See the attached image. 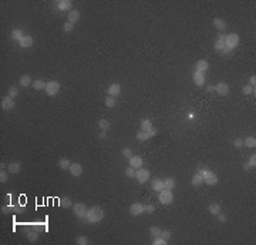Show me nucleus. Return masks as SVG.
Instances as JSON below:
<instances>
[{
	"label": "nucleus",
	"mask_w": 256,
	"mask_h": 245,
	"mask_svg": "<svg viewBox=\"0 0 256 245\" xmlns=\"http://www.w3.org/2000/svg\"><path fill=\"white\" fill-rule=\"evenodd\" d=\"M208 68H209V63L206 60H198L196 61V72H201V73H206Z\"/></svg>",
	"instance_id": "17"
},
{
	"label": "nucleus",
	"mask_w": 256,
	"mask_h": 245,
	"mask_svg": "<svg viewBox=\"0 0 256 245\" xmlns=\"http://www.w3.org/2000/svg\"><path fill=\"white\" fill-rule=\"evenodd\" d=\"M161 231L158 226H151V230H149V234H151L152 238H158V237H161Z\"/></svg>",
	"instance_id": "41"
},
{
	"label": "nucleus",
	"mask_w": 256,
	"mask_h": 245,
	"mask_svg": "<svg viewBox=\"0 0 256 245\" xmlns=\"http://www.w3.org/2000/svg\"><path fill=\"white\" fill-rule=\"evenodd\" d=\"M31 230H33V228H31ZM29 231H30V228H29L27 225H24V226H23V232H26V234H27Z\"/></svg>",
	"instance_id": "59"
},
{
	"label": "nucleus",
	"mask_w": 256,
	"mask_h": 245,
	"mask_svg": "<svg viewBox=\"0 0 256 245\" xmlns=\"http://www.w3.org/2000/svg\"><path fill=\"white\" fill-rule=\"evenodd\" d=\"M243 170H245V171H250V170H252V167H250V165L246 162V164L243 165Z\"/></svg>",
	"instance_id": "57"
},
{
	"label": "nucleus",
	"mask_w": 256,
	"mask_h": 245,
	"mask_svg": "<svg viewBox=\"0 0 256 245\" xmlns=\"http://www.w3.org/2000/svg\"><path fill=\"white\" fill-rule=\"evenodd\" d=\"M215 91L219 96H226L229 93V86L226 83H219L215 86Z\"/></svg>",
	"instance_id": "16"
},
{
	"label": "nucleus",
	"mask_w": 256,
	"mask_h": 245,
	"mask_svg": "<svg viewBox=\"0 0 256 245\" xmlns=\"http://www.w3.org/2000/svg\"><path fill=\"white\" fill-rule=\"evenodd\" d=\"M216 217H218L219 222H226V215H225V214H222V212H219V214L216 215Z\"/></svg>",
	"instance_id": "54"
},
{
	"label": "nucleus",
	"mask_w": 256,
	"mask_h": 245,
	"mask_svg": "<svg viewBox=\"0 0 256 245\" xmlns=\"http://www.w3.org/2000/svg\"><path fill=\"white\" fill-rule=\"evenodd\" d=\"M142 164H144V160H142V157H139V155H133V157H130V165H131L133 168L138 170V168L142 167Z\"/></svg>",
	"instance_id": "13"
},
{
	"label": "nucleus",
	"mask_w": 256,
	"mask_h": 245,
	"mask_svg": "<svg viewBox=\"0 0 256 245\" xmlns=\"http://www.w3.org/2000/svg\"><path fill=\"white\" fill-rule=\"evenodd\" d=\"M7 96L12 97V99H16V97L19 96V88H17V87H14V86H12L9 88V91H7Z\"/></svg>",
	"instance_id": "38"
},
{
	"label": "nucleus",
	"mask_w": 256,
	"mask_h": 245,
	"mask_svg": "<svg viewBox=\"0 0 256 245\" xmlns=\"http://www.w3.org/2000/svg\"><path fill=\"white\" fill-rule=\"evenodd\" d=\"M31 228L36 231H39V232H44L46 231V225L41 222H36V224H31Z\"/></svg>",
	"instance_id": "39"
},
{
	"label": "nucleus",
	"mask_w": 256,
	"mask_h": 245,
	"mask_svg": "<svg viewBox=\"0 0 256 245\" xmlns=\"http://www.w3.org/2000/svg\"><path fill=\"white\" fill-rule=\"evenodd\" d=\"M70 165H71L70 160L65 158V157L59 161V168H60V170H68V168H70Z\"/></svg>",
	"instance_id": "33"
},
{
	"label": "nucleus",
	"mask_w": 256,
	"mask_h": 245,
	"mask_svg": "<svg viewBox=\"0 0 256 245\" xmlns=\"http://www.w3.org/2000/svg\"><path fill=\"white\" fill-rule=\"evenodd\" d=\"M248 164H249L252 168H255V167H256V155H255V154L250 155V157H249V161H248Z\"/></svg>",
	"instance_id": "51"
},
{
	"label": "nucleus",
	"mask_w": 256,
	"mask_h": 245,
	"mask_svg": "<svg viewBox=\"0 0 256 245\" xmlns=\"http://www.w3.org/2000/svg\"><path fill=\"white\" fill-rule=\"evenodd\" d=\"M135 173H137V170L135 168H133L131 165L128 168H125V175L128 178H135Z\"/></svg>",
	"instance_id": "42"
},
{
	"label": "nucleus",
	"mask_w": 256,
	"mask_h": 245,
	"mask_svg": "<svg viewBox=\"0 0 256 245\" xmlns=\"http://www.w3.org/2000/svg\"><path fill=\"white\" fill-rule=\"evenodd\" d=\"M39 231H36V230H30L27 234H26V238L29 239L30 242H37V239H39Z\"/></svg>",
	"instance_id": "22"
},
{
	"label": "nucleus",
	"mask_w": 256,
	"mask_h": 245,
	"mask_svg": "<svg viewBox=\"0 0 256 245\" xmlns=\"http://www.w3.org/2000/svg\"><path fill=\"white\" fill-rule=\"evenodd\" d=\"M161 237H162L164 239H167V241H170V238H171V231H168V230H164V231H161Z\"/></svg>",
	"instance_id": "50"
},
{
	"label": "nucleus",
	"mask_w": 256,
	"mask_h": 245,
	"mask_svg": "<svg viewBox=\"0 0 256 245\" xmlns=\"http://www.w3.org/2000/svg\"><path fill=\"white\" fill-rule=\"evenodd\" d=\"M191 184H192L194 187H199L201 184H204V177H202V175H201L199 173H196V174L194 175V177H192Z\"/></svg>",
	"instance_id": "23"
},
{
	"label": "nucleus",
	"mask_w": 256,
	"mask_h": 245,
	"mask_svg": "<svg viewBox=\"0 0 256 245\" xmlns=\"http://www.w3.org/2000/svg\"><path fill=\"white\" fill-rule=\"evenodd\" d=\"M46 81H43V80H36V81H33V88L34 90H37V91H40V90H44L46 88Z\"/></svg>",
	"instance_id": "27"
},
{
	"label": "nucleus",
	"mask_w": 256,
	"mask_h": 245,
	"mask_svg": "<svg viewBox=\"0 0 256 245\" xmlns=\"http://www.w3.org/2000/svg\"><path fill=\"white\" fill-rule=\"evenodd\" d=\"M44 91H46V94H47V96H50V97L56 96V94L60 91V83H59V81H54V80L49 81V83L46 84Z\"/></svg>",
	"instance_id": "4"
},
{
	"label": "nucleus",
	"mask_w": 256,
	"mask_h": 245,
	"mask_svg": "<svg viewBox=\"0 0 256 245\" xmlns=\"http://www.w3.org/2000/svg\"><path fill=\"white\" fill-rule=\"evenodd\" d=\"M23 210H24V207H23V205H20V204L13 205V212H14V214H22Z\"/></svg>",
	"instance_id": "46"
},
{
	"label": "nucleus",
	"mask_w": 256,
	"mask_h": 245,
	"mask_svg": "<svg viewBox=\"0 0 256 245\" xmlns=\"http://www.w3.org/2000/svg\"><path fill=\"white\" fill-rule=\"evenodd\" d=\"M232 51H233V50H231V49H229V47H223V50H222V51H221V53H222L223 54V56H231V54H232Z\"/></svg>",
	"instance_id": "52"
},
{
	"label": "nucleus",
	"mask_w": 256,
	"mask_h": 245,
	"mask_svg": "<svg viewBox=\"0 0 256 245\" xmlns=\"http://www.w3.org/2000/svg\"><path fill=\"white\" fill-rule=\"evenodd\" d=\"M68 171L71 173V175H74V177H80L81 174H83V165L78 164V162H71Z\"/></svg>",
	"instance_id": "11"
},
{
	"label": "nucleus",
	"mask_w": 256,
	"mask_h": 245,
	"mask_svg": "<svg viewBox=\"0 0 256 245\" xmlns=\"http://www.w3.org/2000/svg\"><path fill=\"white\" fill-rule=\"evenodd\" d=\"M19 83H20V86H22V87H29V86H31V84H33V81H31L30 76L26 74V76H22V77H20Z\"/></svg>",
	"instance_id": "26"
},
{
	"label": "nucleus",
	"mask_w": 256,
	"mask_h": 245,
	"mask_svg": "<svg viewBox=\"0 0 256 245\" xmlns=\"http://www.w3.org/2000/svg\"><path fill=\"white\" fill-rule=\"evenodd\" d=\"M225 40H226V34H219L218 39H216L215 44H213V47H215L216 51H222L223 47H225Z\"/></svg>",
	"instance_id": "14"
},
{
	"label": "nucleus",
	"mask_w": 256,
	"mask_h": 245,
	"mask_svg": "<svg viewBox=\"0 0 256 245\" xmlns=\"http://www.w3.org/2000/svg\"><path fill=\"white\" fill-rule=\"evenodd\" d=\"M63 30H64L65 33H71V31L74 30V24L71 22H65L64 26H63Z\"/></svg>",
	"instance_id": "43"
},
{
	"label": "nucleus",
	"mask_w": 256,
	"mask_h": 245,
	"mask_svg": "<svg viewBox=\"0 0 256 245\" xmlns=\"http://www.w3.org/2000/svg\"><path fill=\"white\" fill-rule=\"evenodd\" d=\"M13 211V205H7V207H2V212L3 214H7V212Z\"/></svg>",
	"instance_id": "53"
},
{
	"label": "nucleus",
	"mask_w": 256,
	"mask_h": 245,
	"mask_svg": "<svg viewBox=\"0 0 256 245\" xmlns=\"http://www.w3.org/2000/svg\"><path fill=\"white\" fill-rule=\"evenodd\" d=\"M57 9L60 10V12H71L73 10V3H71L70 0H60V2H57Z\"/></svg>",
	"instance_id": "8"
},
{
	"label": "nucleus",
	"mask_w": 256,
	"mask_h": 245,
	"mask_svg": "<svg viewBox=\"0 0 256 245\" xmlns=\"http://www.w3.org/2000/svg\"><path fill=\"white\" fill-rule=\"evenodd\" d=\"M175 185H176V183H175L174 178L168 177V178L164 180V189H170V191H172V189L175 188Z\"/></svg>",
	"instance_id": "21"
},
{
	"label": "nucleus",
	"mask_w": 256,
	"mask_h": 245,
	"mask_svg": "<svg viewBox=\"0 0 256 245\" xmlns=\"http://www.w3.org/2000/svg\"><path fill=\"white\" fill-rule=\"evenodd\" d=\"M141 128H142V131L151 130V128H152L151 120H149V118H142V120H141Z\"/></svg>",
	"instance_id": "28"
},
{
	"label": "nucleus",
	"mask_w": 256,
	"mask_h": 245,
	"mask_svg": "<svg viewBox=\"0 0 256 245\" xmlns=\"http://www.w3.org/2000/svg\"><path fill=\"white\" fill-rule=\"evenodd\" d=\"M158 201L164 205H170L174 201V194L170 189H162L158 192Z\"/></svg>",
	"instance_id": "3"
},
{
	"label": "nucleus",
	"mask_w": 256,
	"mask_h": 245,
	"mask_svg": "<svg viewBox=\"0 0 256 245\" xmlns=\"http://www.w3.org/2000/svg\"><path fill=\"white\" fill-rule=\"evenodd\" d=\"M213 90H215V86H208V87H206V91H208V93H211V91H213Z\"/></svg>",
	"instance_id": "58"
},
{
	"label": "nucleus",
	"mask_w": 256,
	"mask_h": 245,
	"mask_svg": "<svg viewBox=\"0 0 256 245\" xmlns=\"http://www.w3.org/2000/svg\"><path fill=\"white\" fill-rule=\"evenodd\" d=\"M0 106H2V109L3 110H12L14 109L16 106V103H14V99H12V97H4L3 100H2V103H0Z\"/></svg>",
	"instance_id": "12"
},
{
	"label": "nucleus",
	"mask_w": 256,
	"mask_h": 245,
	"mask_svg": "<svg viewBox=\"0 0 256 245\" xmlns=\"http://www.w3.org/2000/svg\"><path fill=\"white\" fill-rule=\"evenodd\" d=\"M19 44H20V47H22V49H29V47L33 46V37L26 34L24 37H23L22 40L19 41Z\"/></svg>",
	"instance_id": "18"
},
{
	"label": "nucleus",
	"mask_w": 256,
	"mask_h": 245,
	"mask_svg": "<svg viewBox=\"0 0 256 245\" xmlns=\"http://www.w3.org/2000/svg\"><path fill=\"white\" fill-rule=\"evenodd\" d=\"M149 138H151V136H149L147 131L141 130V131L137 133V140H138V141H147V140H149Z\"/></svg>",
	"instance_id": "34"
},
{
	"label": "nucleus",
	"mask_w": 256,
	"mask_h": 245,
	"mask_svg": "<svg viewBox=\"0 0 256 245\" xmlns=\"http://www.w3.org/2000/svg\"><path fill=\"white\" fill-rule=\"evenodd\" d=\"M198 173L204 177V183H206L208 185H216L218 184V175H216L213 171L208 170V168H199V171Z\"/></svg>",
	"instance_id": "2"
},
{
	"label": "nucleus",
	"mask_w": 256,
	"mask_h": 245,
	"mask_svg": "<svg viewBox=\"0 0 256 245\" xmlns=\"http://www.w3.org/2000/svg\"><path fill=\"white\" fill-rule=\"evenodd\" d=\"M76 242H77L78 245H88L90 244L88 238H87V237H84V235H78L77 238H76Z\"/></svg>",
	"instance_id": "40"
},
{
	"label": "nucleus",
	"mask_w": 256,
	"mask_h": 245,
	"mask_svg": "<svg viewBox=\"0 0 256 245\" xmlns=\"http://www.w3.org/2000/svg\"><path fill=\"white\" fill-rule=\"evenodd\" d=\"M23 37H24V33H23V30H20V29H14V30L12 31V39L13 40L20 41Z\"/></svg>",
	"instance_id": "24"
},
{
	"label": "nucleus",
	"mask_w": 256,
	"mask_h": 245,
	"mask_svg": "<svg viewBox=\"0 0 256 245\" xmlns=\"http://www.w3.org/2000/svg\"><path fill=\"white\" fill-rule=\"evenodd\" d=\"M108 91V96H111V97H117L118 94L121 93V86L118 83H112L111 86L107 88Z\"/></svg>",
	"instance_id": "15"
},
{
	"label": "nucleus",
	"mask_w": 256,
	"mask_h": 245,
	"mask_svg": "<svg viewBox=\"0 0 256 245\" xmlns=\"http://www.w3.org/2000/svg\"><path fill=\"white\" fill-rule=\"evenodd\" d=\"M155 211V207L152 204H147L144 205V212H147V214H152V212Z\"/></svg>",
	"instance_id": "45"
},
{
	"label": "nucleus",
	"mask_w": 256,
	"mask_h": 245,
	"mask_svg": "<svg viewBox=\"0 0 256 245\" xmlns=\"http://www.w3.org/2000/svg\"><path fill=\"white\" fill-rule=\"evenodd\" d=\"M168 241L167 239H164L162 237H158V238H154V241H152V245H167Z\"/></svg>",
	"instance_id": "44"
},
{
	"label": "nucleus",
	"mask_w": 256,
	"mask_h": 245,
	"mask_svg": "<svg viewBox=\"0 0 256 245\" xmlns=\"http://www.w3.org/2000/svg\"><path fill=\"white\" fill-rule=\"evenodd\" d=\"M7 181V173L4 170H0V183L4 184Z\"/></svg>",
	"instance_id": "49"
},
{
	"label": "nucleus",
	"mask_w": 256,
	"mask_h": 245,
	"mask_svg": "<svg viewBox=\"0 0 256 245\" xmlns=\"http://www.w3.org/2000/svg\"><path fill=\"white\" fill-rule=\"evenodd\" d=\"M98 127L101 131H107L108 128H110V123H108L105 118H101V120L98 121Z\"/></svg>",
	"instance_id": "37"
},
{
	"label": "nucleus",
	"mask_w": 256,
	"mask_h": 245,
	"mask_svg": "<svg viewBox=\"0 0 256 245\" xmlns=\"http://www.w3.org/2000/svg\"><path fill=\"white\" fill-rule=\"evenodd\" d=\"M20 170H22V165H20V162H12V164L9 165V173H12V174H17V173H20Z\"/></svg>",
	"instance_id": "30"
},
{
	"label": "nucleus",
	"mask_w": 256,
	"mask_h": 245,
	"mask_svg": "<svg viewBox=\"0 0 256 245\" xmlns=\"http://www.w3.org/2000/svg\"><path fill=\"white\" fill-rule=\"evenodd\" d=\"M213 26H215V29L219 31H223L226 29V23L223 22L222 19H213Z\"/></svg>",
	"instance_id": "25"
},
{
	"label": "nucleus",
	"mask_w": 256,
	"mask_h": 245,
	"mask_svg": "<svg viewBox=\"0 0 256 245\" xmlns=\"http://www.w3.org/2000/svg\"><path fill=\"white\" fill-rule=\"evenodd\" d=\"M242 146H243V140H242V138L233 140V147H235V148H242Z\"/></svg>",
	"instance_id": "48"
},
{
	"label": "nucleus",
	"mask_w": 256,
	"mask_h": 245,
	"mask_svg": "<svg viewBox=\"0 0 256 245\" xmlns=\"http://www.w3.org/2000/svg\"><path fill=\"white\" fill-rule=\"evenodd\" d=\"M142 212H144V205H142L141 202H134V204L131 205L130 214L133 215V217H138V215H141Z\"/></svg>",
	"instance_id": "10"
},
{
	"label": "nucleus",
	"mask_w": 256,
	"mask_h": 245,
	"mask_svg": "<svg viewBox=\"0 0 256 245\" xmlns=\"http://www.w3.org/2000/svg\"><path fill=\"white\" fill-rule=\"evenodd\" d=\"M192 80H194L195 86H198V87H202V86H204V84H205V74H204V73L196 72V70H195V72H194V74H192Z\"/></svg>",
	"instance_id": "9"
},
{
	"label": "nucleus",
	"mask_w": 256,
	"mask_h": 245,
	"mask_svg": "<svg viewBox=\"0 0 256 245\" xmlns=\"http://www.w3.org/2000/svg\"><path fill=\"white\" fill-rule=\"evenodd\" d=\"M242 93L246 94V96H249V94H253V96H255L256 91H255V87H252V86H249V84H246V86L242 87Z\"/></svg>",
	"instance_id": "36"
},
{
	"label": "nucleus",
	"mask_w": 256,
	"mask_h": 245,
	"mask_svg": "<svg viewBox=\"0 0 256 245\" xmlns=\"http://www.w3.org/2000/svg\"><path fill=\"white\" fill-rule=\"evenodd\" d=\"M147 133H148L149 136L152 137V136H155V134H157V128H154V127H152L151 130H148V131H147Z\"/></svg>",
	"instance_id": "56"
},
{
	"label": "nucleus",
	"mask_w": 256,
	"mask_h": 245,
	"mask_svg": "<svg viewBox=\"0 0 256 245\" xmlns=\"http://www.w3.org/2000/svg\"><path fill=\"white\" fill-rule=\"evenodd\" d=\"M105 212L102 211L100 207H97V205H94V207L88 208L87 210V215H86V221L90 224H98L100 221H102V218H104Z\"/></svg>",
	"instance_id": "1"
},
{
	"label": "nucleus",
	"mask_w": 256,
	"mask_h": 245,
	"mask_svg": "<svg viewBox=\"0 0 256 245\" xmlns=\"http://www.w3.org/2000/svg\"><path fill=\"white\" fill-rule=\"evenodd\" d=\"M73 211H74V215L80 220H86V215H87V207L83 204V202H77L74 204L73 207Z\"/></svg>",
	"instance_id": "5"
},
{
	"label": "nucleus",
	"mask_w": 256,
	"mask_h": 245,
	"mask_svg": "<svg viewBox=\"0 0 256 245\" xmlns=\"http://www.w3.org/2000/svg\"><path fill=\"white\" fill-rule=\"evenodd\" d=\"M105 137H107L105 131H101V133H100V138H105Z\"/></svg>",
	"instance_id": "60"
},
{
	"label": "nucleus",
	"mask_w": 256,
	"mask_h": 245,
	"mask_svg": "<svg viewBox=\"0 0 256 245\" xmlns=\"http://www.w3.org/2000/svg\"><path fill=\"white\" fill-rule=\"evenodd\" d=\"M121 154H123V157H125V158H130V157H133V151H131L130 148H123Z\"/></svg>",
	"instance_id": "47"
},
{
	"label": "nucleus",
	"mask_w": 256,
	"mask_h": 245,
	"mask_svg": "<svg viewBox=\"0 0 256 245\" xmlns=\"http://www.w3.org/2000/svg\"><path fill=\"white\" fill-rule=\"evenodd\" d=\"M238 44H239V36H238L236 33L226 34V40H225V46L226 47H229L231 50H233Z\"/></svg>",
	"instance_id": "6"
},
{
	"label": "nucleus",
	"mask_w": 256,
	"mask_h": 245,
	"mask_svg": "<svg viewBox=\"0 0 256 245\" xmlns=\"http://www.w3.org/2000/svg\"><path fill=\"white\" fill-rule=\"evenodd\" d=\"M135 178L139 184H144L149 180V171L147 168H138L135 173Z\"/></svg>",
	"instance_id": "7"
},
{
	"label": "nucleus",
	"mask_w": 256,
	"mask_h": 245,
	"mask_svg": "<svg viewBox=\"0 0 256 245\" xmlns=\"http://www.w3.org/2000/svg\"><path fill=\"white\" fill-rule=\"evenodd\" d=\"M105 103V106L108 107V109H112V107H115V104H117V100H115V97H111V96H107L104 100Z\"/></svg>",
	"instance_id": "32"
},
{
	"label": "nucleus",
	"mask_w": 256,
	"mask_h": 245,
	"mask_svg": "<svg viewBox=\"0 0 256 245\" xmlns=\"http://www.w3.org/2000/svg\"><path fill=\"white\" fill-rule=\"evenodd\" d=\"M67 17H68V22H71L73 24H74V23H77L78 20H80V12L76 10V9H73L71 12L67 13Z\"/></svg>",
	"instance_id": "19"
},
{
	"label": "nucleus",
	"mask_w": 256,
	"mask_h": 245,
	"mask_svg": "<svg viewBox=\"0 0 256 245\" xmlns=\"http://www.w3.org/2000/svg\"><path fill=\"white\" fill-rule=\"evenodd\" d=\"M209 212L212 215H218L221 212V204L219 202H213V204L209 205Z\"/></svg>",
	"instance_id": "31"
},
{
	"label": "nucleus",
	"mask_w": 256,
	"mask_h": 245,
	"mask_svg": "<svg viewBox=\"0 0 256 245\" xmlns=\"http://www.w3.org/2000/svg\"><path fill=\"white\" fill-rule=\"evenodd\" d=\"M71 198H68V197H63V198H60V207L61 208H70L71 207Z\"/></svg>",
	"instance_id": "35"
},
{
	"label": "nucleus",
	"mask_w": 256,
	"mask_h": 245,
	"mask_svg": "<svg viewBox=\"0 0 256 245\" xmlns=\"http://www.w3.org/2000/svg\"><path fill=\"white\" fill-rule=\"evenodd\" d=\"M255 84H256V76L253 74V76H250V77H249V86L255 87Z\"/></svg>",
	"instance_id": "55"
},
{
	"label": "nucleus",
	"mask_w": 256,
	"mask_h": 245,
	"mask_svg": "<svg viewBox=\"0 0 256 245\" xmlns=\"http://www.w3.org/2000/svg\"><path fill=\"white\" fill-rule=\"evenodd\" d=\"M243 146L248 148H255L256 147V138L255 137H248L246 140H243Z\"/></svg>",
	"instance_id": "29"
},
{
	"label": "nucleus",
	"mask_w": 256,
	"mask_h": 245,
	"mask_svg": "<svg viewBox=\"0 0 256 245\" xmlns=\"http://www.w3.org/2000/svg\"><path fill=\"white\" fill-rule=\"evenodd\" d=\"M151 188L154 189V191H162L164 189V180H159V178H154L151 183Z\"/></svg>",
	"instance_id": "20"
}]
</instances>
